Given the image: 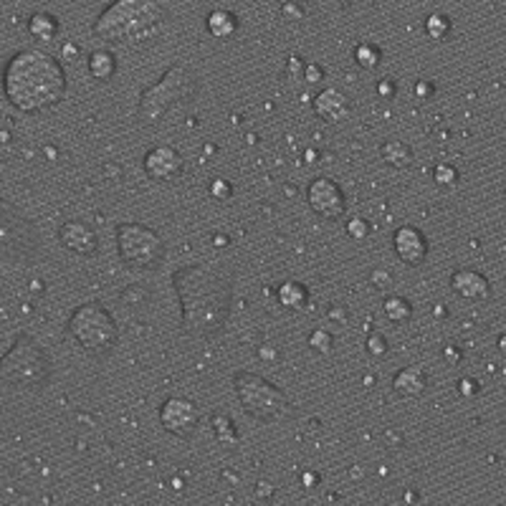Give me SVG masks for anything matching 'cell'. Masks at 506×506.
Here are the masks:
<instances>
[{
    "instance_id": "obj_1",
    "label": "cell",
    "mask_w": 506,
    "mask_h": 506,
    "mask_svg": "<svg viewBox=\"0 0 506 506\" xmlns=\"http://www.w3.org/2000/svg\"><path fill=\"white\" fill-rule=\"evenodd\" d=\"M180 296L182 329L190 337H215L226 326L233 301V287L223 271L203 263L178 268L173 273Z\"/></svg>"
},
{
    "instance_id": "obj_2",
    "label": "cell",
    "mask_w": 506,
    "mask_h": 506,
    "mask_svg": "<svg viewBox=\"0 0 506 506\" xmlns=\"http://www.w3.org/2000/svg\"><path fill=\"white\" fill-rule=\"evenodd\" d=\"M6 99L20 112H41L56 107L66 94V71L46 51L23 48L3 71Z\"/></svg>"
},
{
    "instance_id": "obj_3",
    "label": "cell",
    "mask_w": 506,
    "mask_h": 506,
    "mask_svg": "<svg viewBox=\"0 0 506 506\" xmlns=\"http://www.w3.org/2000/svg\"><path fill=\"white\" fill-rule=\"evenodd\" d=\"M165 18L167 10L157 0H114L94 20L92 34L107 43H132L152 36Z\"/></svg>"
},
{
    "instance_id": "obj_4",
    "label": "cell",
    "mask_w": 506,
    "mask_h": 506,
    "mask_svg": "<svg viewBox=\"0 0 506 506\" xmlns=\"http://www.w3.org/2000/svg\"><path fill=\"white\" fill-rule=\"evenodd\" d=\"M200 87V76L187 64H175L160 79L142 89L137 117L142 124H157L170 109H175L182 101L193 99Z\"/></svg>"
},
{
    "instance_id": "obj_5",
    "label": "cell",
    "mask_w": 506,
    "mask_h": 506,
    "mask_svg": "<svg viewBox=\"0 0 506 506\" xmlns=\"http://www.w3.org/2000/svg\"><path fill=\"white\" fill-rule=\"evenodd\" d=\"M51 377V357L34 337L20 334L0 357V380L13 387H43Z\"/></svg>"
},
{
    "instance_id": "obj_6",
    "label": "cell",
    "mask_w": 506,
    "mask_h": 506,
    "mask_svg": "<svg viewBox=\"0 0 506 506\" xmlns=\"http://www.w3.org/2000/svg\"><path fill=\"white\" fill-rule=\"evenodd\" d=\"M68 332L87 352L96 354V357L112 352V347L120 340L117 319L99 301H89V304L73 309L71 319H68Z\"/></svg>"
},
{
    "instance_id": "obj_7",
    "label": "cell",
    "mask_w": 506,
    "mask_h": 506,
    "mask_svg": "<svg viewBox=\"0 0 506 506\" xmlns=\"http://www.w3.org/2000/svg\"><path fill=\"white\" fill-rule=\"evenodd\" d=\"M233 387L243 410L251 418L261 420V423H273V420L291 413V403H289L287 395L281 393L276 385H271L268 380L261 377V375L236 373Z\"/></svg>"
},
{
    "instance_id": "obj_8",
    "label": "cell",
    "mask_w": 506,
    "mask_h": 506,
    "mask_svg": "<svg viewBox=\"0 0 506 506\" xmlns=\"http://www.w3.org/2000/svg\"><path fill=\"white\" fill-rule=\"evenodd\" d=\"M117 251L122 263L132 268H154L165 259V243L160 233L142 223L117 226Z\"/></svg>"
},
{
    "instance_id": "obj_9",
    "label": "cell",
    "mask_w": 506,
    "mask_h": 506,
    "mask_svg": "<svg viewBox=\"0 0 506 506\" xmlns=\"http://www.w3.org/2000/svg\"><path fill=\"white\" fill-rule=\"evenodd\" d=\"M160 423L167 433L178 435V438H190L200 426V410L193 400L167 398L160 407Z\"/></svg>"
},
{
    "instance_id": "obj_10",
    "label": "cell",
    "mask_w": 506,
    "mask_h": 506,
    "mask_svg": "<svg viewBox=\"0 0 506 506\" xmlns=\"http://www.w3.org/2000/svg\"><path fill=\"white\" fill-rule=\"evenodd\" d=\"M307 203L324 220H340L347 210V198L332 178H317L307 190Z\"/></svg>"
},
{
    "instance_id": "obj_11",
    "label": "cell",
    "mask_w": 506,
    "mask_h": 506,
    "mask_svg": "<svg viewBox=\"0 0 506 506\" xmlns=\"http://www.w3.org/2000/svg\"><path fill=\"white\" fill-rule=\"evenodd\" d=\"M142 167H145V173L150 180L173 182V180H178L182 175V170H185V160H182V154L178 152L175 147L157 145L145 154Z\"/></svg>"
},
{
    "instance_id": "obj_12",
    "label": "cell",
    "mask_w": 506,
    "mask_h": 506,
    "mask_svg": "<svg viewBox=\"0 0 506 506\" xmlns=\"http://www.w3.org/2000/svg\"><path fill=\"white\" fill-rule=\"evenodd\" d=\"M393 246L398 259L405 261L407 266H420L428 256V238L415 226H400L393 236Z\"/></svg>"
},
{
    "instance_id": "obj_13",
    "label": "cell",
    "mask_w": 506,
    "mask_h": 506,
    "mask_svg": "<svg viewBox=\"0 0 506 506\" xmlns=\"http://www.w3.org/2000/svg\"><path fill=\"white\" fill-rule=\"evenodd\" d=\"M59 240L61 246L68 248L71 253H79V256H94L99 251V238L94 233L87 223H79V220H68L64 223L59 231Z\"/></svg>"
},
{
    "instance_id": "obj_14",
    "label": "cell",
    "mask_w": 506,
    "mask_h": 506,
    "mask_svg": "<svg viewBox=\"0 0 506 506\" xmlns=\"http://www.w3.org/2000/svg\"><path fill=\"white\" fill-rule=\"evenodd\" d=\"M451 289L466 301H486L491 296V284L484 273L473 268H458L451 276Z\"/></svg>"
},
{
    "instance_id": "obj_15",
    "label": "cell",
    "mask_w": 506,
    "mask_h": 506,
    "mask_svg": "<svg viewBox=\"0 0 506 506\" xmlns=\"http://www.w3.org/2000/svg\"><path fill=\"white\" fill-rule=\"evenodd\" d=\"M314 112H317V117L324 122H332V124H337V122L347 120L349 117V112H352V104H349V96H347L345 92H340V89H324V92H319L317 96H314Z\"/></svg>"
},
{
    "instance_id": "obj_16",
    "label": "cell",
    "mask_w": 506,
    "mask_h": 506,
    "mask_svg": "<svg viewBox=\"0 0 506 506\" xmlns=\"http://www.w3.org/2000/svg\"><path fill=\"white\" fill-rule=\"evenodd\" d=\"M393 387H395V393L403 395V398H420L428 387L426 370L420 365H410V367H405V370H400L393 380Z\"/></svg>"
},
{
    "instance_id": "obj_17",
    "label": "cell",
    "mask_w": 506,
    "mask_h": 506,
    "mask_svg": "<svg viewBox=\"0 0 506 506\" xmlns=\"http://www.w3.org/2000/svg\"><path fill=\"white\" fill-rule=\"evenodd\" d=\"M205 26H208V34L213 36V38L228 41V38H233V36L238 34L240 20H238V15L231 13V10H226V8H218V10H213V13L208 15Z\"/></svg>"
},
{
    "instance_id": "obj_18",
    "label": "cell",
    "mask_w": 506,
    "mask_h": 506,
    "mask_svg": "<svg viewBox=\"0 0 506 506\" xmlns=\"http://www.w3.org/2000/svg\"><path fill=\"white\" fill-rule=\"evenodd\" d=\"M276 299L289 312H304L309 307V289L304 284H299V281H287V284L279 287Z\"/></svg>"
},
{
    "instance_id": "obj_19",
    "label": "cell",
    "mask_w": 506,
    "mask_h": 506,
    "mask_svg": "<svg viewBox=\"0 0 506 506\" xmlns=\"http://www.w3.org/2000/svg\"><path fill=\"white\" fill-rule=\"evenodd\" d=\"M89 73H92L96 81H109L117 73V56L112 54V51H107V48H96V51H92L89 54Z\"/></svg>"
},
{
    "instance_id": "obj_20",
    "label": "cell",
    "mask_w": 506,
    "mask_h": 506,
    "mask_svg": "<svg viewBox=\"0 0 506 506\" xmlns=\"http://www.w3.org/2000/svg\"><path fill=\"white\" fill-rule=\"evenodd\" d=\"M380 157L382 162L395 170H405V167L413 165V150L405 145V142H398V140H390V142H382L380 145Z\"/></svg>"
},
{
    "instance_id": "obj_21",
    "label": "cell",
    "mask_w": 506,
    "mask_h": 506,
    "mask_svg": "<svg viewBox=\"0 0 506 506\" xmlns=\"http://www.w3.org/2000/svg\"><path fill=\"white\" fill-rule=\"evenodd\" d=\"M59 28H61L59 18L51 13H43V10H41V13H34L28 18V34L38 41L56 38V36H59Z\"/></svg>"
},
{
    "instance_id": "obj_22",
    "label": "cell",
    "mask_w": 506,
    "mask_h": 506,
    "mask_svg": "<svg viewBox=\"0 0 506 506\" xmlns=\"http://www.w3.org/2000/svg\"><path fill=\"white\" fill-rule=\"evenodd\" d=\"M382 309H385V317L393 324H405L410 317H413V304L405 299V296H387L385 304H382Z\"/></svg>"
},
{
    "instance_id": "obj_23",
    "label": "cell",
    "mask_w": 506,
    "mask_h": 506,
    "mask_svg": "<svg viewBox=\"0 0 506 506\" xmlns=\"http://www.w3.org/2000/svg\"><path fill=\"white\" fill-rule=\"evenodd\" d=\"M210 423H213V431H215V438L223 443V446H238V428L233 426V420L228 418V415L223 413H215L213 418H210Z\"/></svg>"
},
{
    "instance_id": "obj_24",
    "label": "cell",
    "mask_w": 506,
    "mask_h": 506,
    "mask_svg": "<svg viewBox=\"0 0 506 506\" xmlns=\"http://www.w3.org/2000/svg\"><path fill=\"white\" fill-rule=\"evenodd\" d=\"M354 61L365 71H375L382 64V48L375 46V43H367V41L365 43H357L354 46Z\"/></svg>"
},
{
    "instance_id": "obj_25",
    "label": "cell",
    "mask_w": 506,
    "mask_h": 506,
    "mask_svg": "<svg viewBox=\"0 0 506 506\" xmlns=\"http://www.w3.org/2000/svg\"><path fill=\"white\" fill-rule=\"evenodd\" d=\"M423 26L431 41H446L451 36V18L446 13H431Z\"/></svg>"
},
{
    "instance_id": "obj_26",
    "label": "cell",
    "mask_w": 506,
    "mask_h": 506,
    "mask_svg": "<svg viewBox=\"0 0 506 506\" xmlns=\"http://www.w3.org/2000/svg\"><path fill=\"white\" fill-rule=\"evenodd\" d=\"M309 347H312L317 354H329L334 347V337L319 326V329H314V332L309 334Z\"/></svg>"
},
{
    "instance_id": "obj_27",
    "label": "cell",
    "mask_w": 506,
    "mask_h": 506,
    "mask_svg": "<svg viewBox=\"0 0 506 506\" xmlns=\"http://www.w3.org/2000/svg\"><path fill=\"white\" fill-rule=\"evenodd\" d=\"M433 180L438 182L440 187H453L458 182V170L451 165V162H438L433 167Z\"/></svg>"
},
{
    "instance_id": "obj_28",
    "label": "cell",
    "mask_w": 506,
    "mask_h": 506,
    "mask_svg": "<svg viewBox=\"0 0 506 506\" xmlns=\"http://www.w3.org/2000/svg\"><path fill=\"white\" fill-rule=\"evenodd\" d=\"M373 233V226H370V220L365 218H349V223H347V236L352 240H365L367 236Z\"/></svg>"
},
{
    "instance_id": "obj_29",
    "label": "cell",
    "mask_w": 506,
    "mask_h": 506,
    "mask_svg": "<svg viewBox=\"0 0 506 506\" xmlns=\"http://www.w3.org/2000/svg\"><path fill=\"white\" fill-rule=\"evenodd\" d=\"M370 284H373L377 291H393V287H395V276L387 268H375L373 273H370Z\"/></svg>"
},
{
    "instance_id": "obj_30",
    "label": "cell",
    "mask_w": 506,
    "mask_h": 506,
    "mask_svg": "<svg viewBox=\"0 0 506 506\" xmlns=\"http://www.w3.org/2000/svg\"><path fill=\"white\" fill-rule=\"evenodd\" d=\"M210 198L218 200V203H228V200L233 198V185L228 180H223V178H215V180L210 182Z\"/></svg>"
},
{
    "instance_id": "obj_31",
    "label": "cell",
    "mask_w": 506,
    "mask_h": 506,
    "mask_svg": "<svg viewBox=\"0 0 506 506\" xmlns=\"http://www.w3.org/2000/svg\"><path fill=\"white\" fill-rule=\"evenodd\" d=\"M365 349L373 354L375 360H380V357H385L390 347H387V340L382 337V334H370V337H367V342H365Z\"/></svg>"
},
{
    "instance_id": "obj_32",
    "label": "cell",
    "mask_w": 506,
    "mask_h": 506,
    "mask_svg": "<svg viewBox=\"0 0 506 506\" xmlns=\"http://www.w3.org/2000/svg\"><path fill=\"white\" fill-rule=\"evenodd\" d=\"M281 15H284V20L299 23V20H304V8H301L296 0H291V3H284V8H281Z\"/></svg>"
},
{
    "instance_id": "obj_33",
    "label": "cell",
    "mask_w": 506,
    "mask_h": 506,
    "mask_svg": "<svg viewBox=\"0 0 506 506\" xmlns=\"http://www.w3.org/2000/svg\"><path fill=\"white\" fill-rule=\"evenodd\" d=\"M147 299V291H142L140 287H129L122 291V301L124 304H129V307H140L142 301Z\"/></svg>"
},
{
    "instance_id": "obj_34",
    "label": "cell",
    "mask_w": 506,
    "mask_h": 506,
    "mask_svg": "<svg viewBox=\"0 0 506 506\" xmlns=\"http://www.w3.org/2000/svg\"><path fill=\"white\" fill-rule=\"evenodd\" d=\"M301 79L309 81V84H319V81H324V68L319 66V64H307L304 66V73H301Z\"/></svg>"
},
{
    "instance_id": "obj_35",
    "label": "cell",
    "mask_w": 506,
    "mask_h": 506,
    "mask_svg": "<svg viewBox=\"0 0 506 506\" xmlns=\"http://www.w3.org/2000/svg\"><path fill=\"white\" fill-rule=\"evenodd\" d=\"M377 94L385 101H393L395 96H398V84H395L393 79H380L377 81Z\"/></svg>"
},
{
    "instance_id": "obj_36",
    "label": "cell",
    "mask_w": 506,
    "mask_h": 506,
    "mask_svg": "<svg viewBox=\"0 0 506 506\" xmlns=\"http://www.w3.org/2000/svg\"><path fill=\"white\" fill-rule=\"evenodd\" d=\"M415 99L418 101H428L431 96L435 94V87L431 84V81H426V79H420V81H415Z\"/></svg>"
},
{
    "instance_id": "obj_37",
    "label": "cell",
    "mask_w": 506,
    "mask_h": 506,
    "mask_svg": "<svg viewBox=\"0 0 506 506\" xmlns=\"http://www.w3.org/2000/svg\"><path fill=\"white\" fill-rule=\"evenodd\" d=\"M458 393L463 395V398H473V395L479 393V382L473 377H463L458 382Z\"/></svg>"
},
{
    "instance_id": "obj_38",
    "label": "cell",
    "mask_w": 506,
    "mask_h": 506,
    "mask_svg": "<svg viewBox=\"0 0 506 506\" xmlns=\"http://www.w3.org/2000/svg\"><path fill=\"white\" fill-rule=\"evenodd\" d=\"M259 357L263 362H276V360H279V349H276L271 342H266V345L259 347Z\"/></svg>"
},
{
    "instance_id": "obj_39",
    "label": "cell",
    "mask_w": 506,
    "mask_h": 506,
    "mask_svg": "<svg viewBox=\"0 0 506 506\" xmlns=\"http://www.w3.org/2000/svg\"><path fill=\"white\" fill-rule=\"evenodd\" d=\"M304 66H307V64H304L299 56H291V59L287 61V76H301Z\"/></svg>"
},
{
    "instance_id": "obj_40",
    "label": "cell",
    "mask_w": 506,
    "mask_h": 506,
    "mask_svg": "<svg viewBox=\"0 0 506 506\" xmlns=\"http://www.w3.org/2000/svg\"><path fill=\"white\" fill-rule=\"evenodd\" d=\"M443 357H446V362H451V365H456V362L461 360V349H456V347L448 345L446 349H443Z\"/></svg>"
},
{
    "instance_id": "obj_41",
    "label": "cell",
    "mask_w": 506,
    "mask_h": 506,
    "mask_svg": "<svg viewBox=\"0 0 506 506\" xmlns=\"http://www.w3.org/2000/svg\"><path fill=\"white\" fill-rule=\"evenodd\" d=\"M329 319L332 321H340V324H345L347 321V312L342 307H332L329 309Z\"/></svg>"
},
{
    "instance_id": "obj_42",
    "label": "cell",
    "mask_w": 506,
    "mask_h": 506,
    "mask_svg": "<svg viewBox=\"0 0 506 506\" xmlns=\"http://www.w3.org/2000/svg\"><path fill=\"white\" fill-rule=\"evenodd\" d=\"M301 484H304V486L307 489H314L317 486V484H319V476H317V473H301Z\"/></svg>"
},
{
    "instance_id": "obj_43",
    "label": "cell",
    "mask_w": 506,
    "mask_h": 506,
    "mask_svg": "<svg viewBox=\"0 0 506 506\" xmlns=\"http://www.w3.org/2000/svg\"><path fill=\"white\" fill-rule=\"evenodd\" d=\"M256 496H266V499H271V496H273V486H271V484H266V481H261L259 486H256Z\"/></svg>"
},
{
    "instance_id": "obj_44",
    "label": "cell",
    "mask_w": 506,
    "mask_h": 506,
    "mask_svg": "<svg viewBox=\"0 0 506 506\" xmlns=\"http://www.w3.org/2000/svg\"><path fill=\"white\" fill-rule=\"evenodd\" d=\"M61 54H64L68 61H71V59H76V54H79V48L73 46V43H66V46H64V51H61Z\"/></svg>"
},
{
    "instance_id": "obj_45",
    "label": "cell",
    "mask_w": 506,
    "mask_h": 506,
    "mask_svg": "<svg viewBox=\"0 0 506 506\" xmlns=\"http://www.w3.org/2000/svg\"><path fill=\"white\" fill-rule=\"evenodd\" d=\"M213 240H215L213 246H218V248H220V246H228V236H215Z\"/></svg>"
},
{
    "instance_id": "obj_46",
    "label": "cell",
    "mask_w": 506,
    "mask_h": 506,
    "mask_svg": "<svg viewBox=\"0 0 506 506\" xmlns=\"http://www.w3.org/2000/svg\"><path fill=\"white\" fill-rule=\"evenodd\" d=\"M435 314H438V317H443V314H446V317H448V309H443V307H438V309H435Z\"/></svg>"
}]
</instances>
